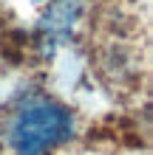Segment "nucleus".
I'll return each instance as SVG.
<instances>
[{
    "mask_svg": "<svg viewBox=\"0 0 153 155\" xmlns=\"http://www.w3.org/2000/svg\"><path fill=\"white\" fill-rule=\"evenodd\" d=\"M74 121L68 110L51 99H29L9 121L6 138L14 155H46L71 135Z\"/></svg>",
    "mask_w": 153,
    "mask_h": 155,
    "instance_id": "f257e3e1",
    "label": "nucleus"
},
{
    "mask_svg": "<svg viewBox=\"0 0 153 155\" xmlns=\"http://www.w3.org/2000/svg\"><path fill=\"white\" fill-rule=\"evenodd\" d=\"M77 14H79V3H77V0H62V3H57L46 14L43 28H46L48 34H60V37H65V34L71 31V25H74V20H77Z\"/></svg>",
    "mask_w": 153,
    "mask_h": 155,
    "instance_id": "f03ea898",
    "label": "nucleus"
}]
</instances>
